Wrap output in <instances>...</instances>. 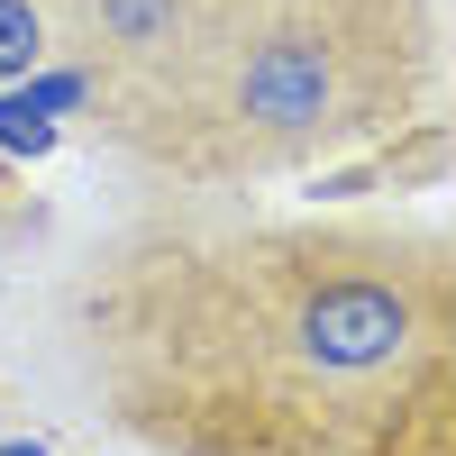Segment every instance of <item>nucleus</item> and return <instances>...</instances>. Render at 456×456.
I'll return each mask as SVG.
<instances>
[{
  "label": "nucleus",
  "instance_id": "f257e3e1",
  "mask_svg": "<svg viewBox=\"0 0 456 456\" xmlns=\"http://www.w3.org/2000/svg\"><path fill=\"white\" fill-rule=\"evenodd\" d=\"M92 365L119 429L183 456H384L438 411L447 265L393 228H247L119 256Z\"/></svg>",
  "mask_w": 456,
  "mask_h": 456
},
{
  "label": "nucleus",
  "instance_id": "f03ea898",
  "mask_svg": "<svg viewBox=\"0 0 456 456\" xmlns=\"http://www.w3.org/2000/svg\"><path fill=\"white\" fill-rule=\"evenodd\" d=\"M374 101V46L347 10L320 0H283V10H247L238 37L137 119V146H156L183 174H274L320 156L347 137Z\"/></svg>",
  "mask_w": 456,
  "mask_h": 456
},
{
  "label": "nucleus",
  "instance_id": "7ed1b4c3",
  "mask_svg": "<svg viewBox=\"0 0 456 456\" xmlns=\"http://www.w3.org/2000/svg\"><path fill=\"white\" fill-rule=\"evenodd\" d=\"M46 19L83 46L92 83L110 73L119 119H146L156 101H174L238 37L247 0H46Z\"/></svg>",
  "mask_w": 456,
  "mask_h": 456
},
{
  "label": "nucleus",
  "instance_id": "20e7f679",
  "mask_svg": "<svg viewBox=\"0 0 456 456\" xmlns=\"http://www.w3.org/2000/svg\"><path fill=\"white\" fill-rule=\"evenodd\" d=\"M46 46H55L46 0H0V83H28L46 64Z\"/></svg>",
  "mask_w": 456,
  "mask_h": 456
},
{
  "label": "nucleus",
  "instance_id": "39448f33",
  "mask_svg": "<svg viewBox=\"0 0 456 456\" xmlns=\"http://www.w3.org/2000/svg\"><path fill=\"white\" fill-rule=\"evenodd\" d=\"M0 146H10V156H46V146H55V119H46L28 92H10V101H0Z\"/></svg>",
  "mask_w": 456,
  "mask_h": 456
},
{
  "label": "nucleus",
  "instance_id": "423d86ee",
  "mask_svg": "<svg viewBox=\"0 0 456 456\" xmlns=\"http://www.w3.org/2000/svg\"><path fill=\"white\" fill-rule=\"evenodd\" d=\"M0 456H46V447H37V438H28V447H0Z\"/></svg>",
  "mask_w": 456,
  "mask_h": 456
}]
</instances>
